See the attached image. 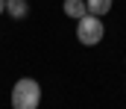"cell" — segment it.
<instances>
[{
	"label": "cell",
	"instance_id": "cell-1",
	"mask_svg": "<svg viewBox=\"0 0 126 109\" xmlns=\"http://www.w3.org/2000/svg\"><path fill=\"white\" fill-rule=\"evenodd\" d=\"M41 103V86L32 77H21L12 86V109H38Z\"/></svg>",
	"mask_w": 126,
	"mask_h": 109
},
{
	"label": "cell",
	"instance_id": "cell-2",
	"mask_svg": "<svg viewBox=\"0 0 126 109\" xmlns=\"http://www.w3.org/2000/svg\"><path fill=\"white\" fill-rule=\"evenodd\" d=\"M103 36H106L103 18H97V15H82V18L76 21V38H79V44L94 47V44L103 41Z\"/></svg>",
	"mask_w": 126,
	"mask_h": 109
},
{
	"label": "cell",
	"instance_id": "cell-3",
	"mask_svg": "<svg viewBox=\"0 0 126 109\" xmlns=\"http://www.w3.org/2000/svg\"><path fill=\"white\" fill-rule=\"evenodd\" d=\"M3 12H9V18H15V21H24L30 15V3L27 0H6V9Z\"/></svg>",
	"mask_w": 126,
	"mask_h": 109
},
{
	"label": "cell",
	"instance_id": "cell-4",
	"mask_svg": "<svg viewBox=\"0 0 126 109\" xmlns=\"http://www.w3.org/2000/svg\"><path fill=\"white\" fill-rule=\"evenodd\" d=\"M64 15L67 18H73V21H79L82 15H88V6H85V0H64L62 3Z\"/></svg>",
	"mask_w": 126,
	"mask_h": 109
},
{
	"label": "cell",
	"instance_id": "cell-5",
	"mask_svg": "<svg viewBox=\"0 0 126 109\" xmlns=\"http://www.w3.org/2000/svg\"><path fill=\"white\" fill-rule=\"evenodd\" d=\"M111 3H114V0H85L88 15H97V18H106V15L111 12Z\"/></svg>",
	"mask_w": 126,
	"mask_h": 109
},
{
	"label": "cell",
	"instance_id": "cell-6",
	"mask_svg": "<svg viewBox=\"0 0 126 109\" xmlns=\"http://www.w3.org/2000/svg\"><path fill=\"white\" fill-rule=\"evenodd\" d=\"M3 9H6V0H0V15H3Z\"/></svg>",
	"mask_w": 126,
	"mask_h": 109
}]
</instances>
